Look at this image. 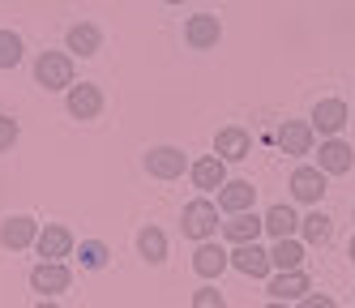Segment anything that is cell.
I'll use <instances>...</instances> for the list:
<instances>
[{"label": "cell", "instance_id": "21", "mask_svg": "<svg viewBox=\"0 0 355 308\" xmlns=\"http://www.w3.org/2000/svg\"><path fill=\"white\" fill-rule=\"evenodd\" d=\"M137 248H141V257H146L150 266H159L163 257H167V236H163L159 227H146L141 236H137Z\"/></svg>", "mask_w": 355, "mask_h": 308}, {"label": "cell", "instance_id": "25", "mask_svg": "<svg viewBox=\"0 0 355 308\" xmlns=\"http://www.w3.org/2000/svg\"><path fill=\"white\" fill-rule=\"evenodd\" d=\"M21 60V39L13 31H0V69H13Z\"/></svg>", "mask_w": 355, "mask_h": 308}, {"label": "cell", "instance_id": "3", "mask_svg": "<svg viewBox=\"0 0 355 308\" xmlns=\"http://www.w3.org/2000/svg\"><path fill=\"white\" fill-rule=\"evenodd\" d=\"M218 39H223V22H218L214 13H197V17L184 22V43H189V47L206 51V47H214Z\"/></svg>", "mask_w": 355, "mask_h": 308}, {"label": "cell", "instance_id": "29", "mask_svg": "<svg viewBox=\"0 0 355 308\" xmlns=\"http://www.w3.org/2000/svg\"><path fill=\"white\" fill-rule=\"evenodd\" d=\"M300 308H334V300H329V296H304Z\"/></svg>", "mask_w": 355, "mask_h": 308}, {"label": "cell", "instance_id": "19", "mask_svg": "<svg viewBox=\"0 0 355 308\" xmlns=\"http://www.w3.org/2000/svg\"><path fill=\"white\" fill-rule=\"evenodd\" d=\"M321 171H329V176L351 171V146L347 142H325L321 146Z\"/></svg>", "mask_w": 355, "mask_h": 308}, {"label": "cell", "instance_id": "28", "mask_svg": "<svg viewBox=\"0 0 355 308\" xmlns=\"http://www.w3.org/2000/svg\"><path fill=\"white\" fill-rule=\"evenodd\" d=\"M193 308H227V304L214 287H201V291H193Z\"/></svg>", "mask_w": 355, "mask_h": 308}, {"label": "cell", "instance_id": "17", "mask_svg": "<svg viewBox=\"0 0 355 308\" xmlns=\"http://www.w3.org/2000/svg\"><path fill=\"white\" fill-rule=\"evenodd\" d=\"M39 257H47V262H60V257H69V248H73V236L64 227H43L39 231Z\"/></svg>", "mask_w": 355, "mask_h": 308}, {"label": "cell", "instance_id": "11", "mask_svg": "<svg viewBox=\"0 0 355 308\" xmlns=\"http://www.w3.org/2000/svg\"><path fill=\"white\" fill-rule=\"evenodd\" d=\"M69 112L78 120H94L98 112H103V94H98V86H69Z\"/></svg>", "mask_w": 355, "mask_h": 308}, {"label": "cell", "instance_id": "12", "mask_svg": "<svg viewBox=\"0 0 355 308\" xmlns=\"http://www.w3.org/2000/svg\"><path fill=\"white\" fill-rule=\"evenodd\" d=\"M227 266H232V253H223L218 244H206V240H201V248L193 253V270H197L201 278H218Z\"/></svg>", "mask_w": 355, "mask_h": 308}, {"label": "cell", "instance_id": "18", "mask_svg": "<svg viewBox=\"0 0 355 308\" xmlns=\"http://www.w3.org/2000/svg\"><path fill=\"white\" fill-rule=\"evenodd\" d=\"M270 296L274 300H304L309 296V278L300 270H283L278 278H270Z\"/></svg>", "mask_w": 355, "mask_h": 308}, {"label": "cell", "instance_id": "27", "mask_svg": "<svg viewBox=\"0 0 355 308\" xmlns=\"http://www.w3.org/2000/svg\"><path fill=\"white\" fill-rule=\"evenodd\" d=\"M82 262H86L90 270H98V266H103V262H107V248H103V244H98V240H90V244H82Z\"/></svg>", "mask_w": 355, "mask_h": 308}, {"label": "cell", "instance_id": "31", "mask_svg": "<svg viewBox=\"0 0 355 308\" xmlns=\"http://www.w3.org/2000/svg\"><path fill=\"white\" fill-rule=\"evenodd\" d=\"M35 308H56V304H52V300H47V304H35Z\"/></svg>", "mask_w": 355, "mask_h": 308}, {"label": "cell", "instance_id": "22", "mask_svg": "<svg viewBox=\"0 0 355 308\" xmlns=\"http://www.w3.org/2000/svg\"><path fill=\"white\" fill-rule=\"evenodd\" d=\"M98 43H103V39H98V31H94L90 22H82V26H73V31H69V51H78V56H94Z\"/></svg>", "mask_w": 355, "mask_h": 308}, {"label": "cell", "instance_id": "1", "mask_svg": "<svg viewBox=\"0 0 355 308\" xmlns=\"http://www.w3.org/2000/svg\"><path fill=\"white\" fill-rule=\"evenodd\" d=\"M218 227V205L206 201V197H197L184 205V214H180V231L189 240H210V231Z\"/></svg>", "mask_w": 355, "mask_h": 308}, {"label": "cell", "instance_id": "6", "mask_svg": "<svg viewBox=\"0 0 355 308\" xmlns=\"http://www.w3.org/2000/svg\"><path fill=\"white\" fill-rule=\"evenodd\" d=\"M232 266H236L240 274H248V278H266L274 262H270V253H266V248H257V240H248V244H236Z\"/></svg>", "mask_w": 355, "mask_h": 308}, {"label": "cell", "instance_id": "8", "mask_svg": "<svg viewBox=\"0 0 355 308\" xmlns=\"http://www.w3.org/2000/svg\"><path fill=\"white\" fill-rule=\"evenodd\" d=\"M39 240V227H35V219H26V214H13V219H5L0 223V244L5 248H26V244H35Z\"/></svg>", "mask_w": 355, "mask_h": 308}, {"label": "cell", "instance_id": "32", "mask_svg": "<svg viewBox=\"0 0 355 308\" xmlns=\"http://www.w3.org/2000/svg\"><path fill=\"white\" fill-rule=\"evenodd\" d=\"M351 262H355V240H351Z\"/></svg>", "mask_w": 355, "mask_h": 308}, {"label": "cell", "instance_id": "10", "mask_svg": "<svg viewBox=\"0 0 355 308\" xmlns=\"http://www.w3.org/2000/svg\"><path fill=\"white\" fill-rule=\"evenodd\" d=\"M248 150H252V137L244 133V128H218V137H214V154L227 163H240L248 159Z\"/></svg>", "mask_w": 355, "mask_h": 308}, {"label": "cell", "instance_id": "5", "mask_svg": "<svg viewBox=\"0 0 355 308\" xmlns=\"http://www.w3.org/2000/svg\"><path fill=\"white\" fill-rule=\"evenodd\" d=\"M189 176H193V185H197L201 193H214V189L227 185V159H218V154H206V159H197V163L189 167Z\"/></svg>", "mask_w": 355, "mask_h": 308}, {"label": "cell", "instance_id": "14", "mask_svg": "<svg viewBox=\"0 0 355 308\" xmlns=\"http://www.w3.org/2000/svg\"><path fill=\"white\" fill-rule=\"evenodd\" d=\"M252 197H257V189L248 185V180H227V185L218 189V205L227 214H240V210H248L252 205Z\"/></svg>", "mask_w": 355, "mask_h": 308}, {"label": "cell", "instance_id": "26", "mask_svg": "<svg viewBox=\"0 0 355 308\" xmlns=\"http://www.w3.org/2000/svg\"><path fill=\"white\" fill-rule=\"evenodd\" d=\"M13 142H17V120L0 112V154H5V150H13Z\"/></svg>", "mask_w": 355, "mask_h": 308}, {"label": "cell", "instance_id": "2", "mask_svg": "<svg viewBox=\"0 0 355 308\" xmlns=\"http://www.w3.org/2000/svg\"><path fill=\"white\" fill-rule=\"evenodd\" d=\"M35 77L47 90H64V86H73V60L60 56V51H43L35 60Z\"/></svg>", "mask_w": 355, "mask_h": 308}, {"label": "cell", "instance_id": "7", "mask_svg": "<svg viewBox=\"0 0 355 308\" xmlns=\"http://www.w3.org/2000/svg\"><path fill=\"white\" fill-rule=\"evenodd\" d=\"M69 270L60 266V262H43V266H35L31 270V287L35 291H43V296H60V291H69Z\"/></svg>", "mask_w": 355, "mask_h": 308}, {"label": "cell", "instance_id": "23", "mask_svg": "<svg viewBox=\"0 0 355 308\" xmlns=\"http://www.w3.org/2000/svg\"><path fill=\"white\" fill-rule=\"evenodd\" d=\"M270 262H274L278 270H300V262H304V248H300V244L287 236V240H278V244H274Z\"/></svg>", "mask_w": 355, "mask_h": 308}, {"label": "cell", "instance_id": "24", "mask_svg": "<svg viewBox=\"0 0 355 308\" xmlns=\"http://www.w3.org/2000/svg\"><path fill=\"white\" fill-rule=\"evenodd\" d=\"M300 231H304V240H313V244H325L329 236H334V227H329V219L321 210L309 214V219H300Z\"/></svg>", "mask_w": 355, "mask_h": 308}, {"label": "cell", "instance_id": "13", "mask_svg": "<svg viewBox=\"0 0 355 308\" xmlns=\"http://www.w3.org/2000/svg\"><path fill=\"white\" fill-rule=\"evenodd\" d=\"M291 193H295V201H321V193H325V171L321 167H300L291 176Z\"/></svg>", "mask_w": 355, "mask_h": 308}, {"label": "cell", "instance_id": "20", "mask_svg": "<svg viewBox=\"0 0 355 308\" xmlns=\"http://www.w3.org/2000/svg\"><path fill=\"white\" fill-rule=\"evenodd\" d=\"M295 227H300V219H295V210H291V205H274V210L266 214V231H270L274 240H287Z\"/></svg>", "mask_w": 355, "mask_h": 308}, {"label": "cell", "instance_id": "15", "mask_svg": "<svg viewBox=\"0 0 355 308\" xmlns=\"http://www.w3.org/2000/svg\"><path fill=\"white\" fill-rule=\"evenodd\" d=\"M278 146H283L287 154H309V150H313V124L287 120L283 128H278Z\"/></svg>", "mask_w": 355, "mask_h": 308}, {"label": "cell", "instance_id": "33", "mask_svg": "<svg viewBox=\"0 0 355 308\" xmlns=\"http://www.w3.org/2000/svg\"><path fill=\"white\" fill-rule=\"evenodd\" d=\"M167 5H184V0H167Z\"/></svg>", "mask_w": 355, "mask_h": 308}, {"label": "cell", "instance_id": "30", "mask_svg": "<svg viewBox=\"0 0 355 308\" xmlns=\"http://www.w3.org/2000/svg\"><path fill=\"white\" fill-rule=\"evenodd\" d=\"M266 308H287V300H274V304H266Z\"/></svg>", "mask_w": 355, "mask_h": 308}, {"label": "cell", "instance_id": "4", "mask_svg": "<svg viewBox=\"0 0 355 308\" xmlns=\"http://www.w3.org/2000/svg\"><path fill=\"white\" fill-rule=\"evenodd\" d=\"M146 171L159 176V180L184 176V150H175V146H155V150L146 154Z\"/></svg>", "mask_w": 355, "mask_h": 308}, {"label": "cell", "instance_id": "9", "mask_svg": "<svg viewBox=\"0 0 355 308\" xmlns=\"http://www.w3.org/2000/svg\"><path fill=\"white\" fill-rule=\"evenodd\" d=\"M343 124H347V103L343 99H321L317 108H313V128H317V133L334 137Z\"/></svg>", "mask_w": 355, "mask_h": 308}, {"label": "cell", "instance_id": "16", "mask_svg": "<svg viewBox=\"0 0 355 308\" xmlns=\"http://www.w3.org/2000/svg\"><path fill=\"white\" fill-rule=\"evenodd\" d=\"M266 231V219H257V214H248V210H240L232 223H223V236L232 240V244H248V240H257Z\"/></svg>", "mask_w": 355, "mask_h": 308}]
</instances>
